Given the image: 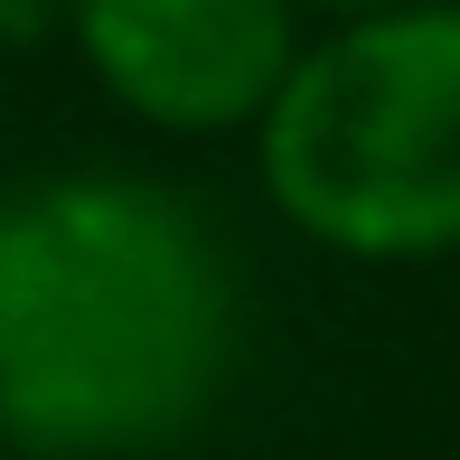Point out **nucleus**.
<instances>
[{"label":"nucleus","instance_id":"obj_4","mask_svg":"<svg viewBox=\"0 0 460 460\" xmlns=\"http://www.w3.org/2000/svg\"><path fill=\"white\" fill-rule=\"evenodd\" d=\"M310 10H339V19H367V10H404V0H310Z\"/></svg>","mask_w":460,"mask_h":460},{"label":"nucleus","instance_id":"obj_1","mask_svg":"<svg viewBox=\"0 0 460 460\" xmlns=\"http://www.w3.org/2000/svg\"><path fill=\"white\" fill-rule=\"evenodd\" d=\"M235 348L226 254L170 188L57 179L0 217V432L38 460L151 451Z\"/></svg>","mask_w":460,"mask_h":460},{"label":"nucleus","instance_id":"obj_2","mask_svg":"<svg viewBox=\"0 0 460 460\" xmlns=\"http://www.w3.org/2000/svg\"><path fill=\"white\" fill-rule=\"evenodd\" d=\"M263 188L301 235L367 263L460 244V10L348 19L329 48L291 57L263 103Z\"/></svg>","mask_w":460,"mask_h":460},{"label":"nucleus","instance_id":"obj_3","mask_svg":"<svg viewBox=\"0 0 460 460\" xmlns=\"http://www.w3.org/2000/svg\"><path fill=\"white\" fill-rule=\"evenodd\" d=\"M301 0H75L94 75L170 132H217L273 103L301 57Z\"/></svg>","mask_w":460,"mask_h":460}]
</instances>
